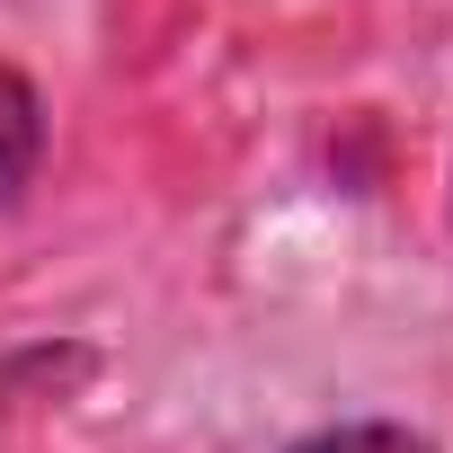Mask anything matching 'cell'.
I'll return each mask as SVG.
<instances>
[{"instance_id": "7a4b0ae2", "label": "cell", "mask_w": 453, "mask_h": 453, "mask_svg": "<svg viewBox=\"0 0 453 453\" xmlns=\"http://www.w3.org/2000/svg\"><path fill=\"white\" fill-rule=\"evenodd\" d=\"M294 453H435L418 426H400V418H347V426H320V435H303Z\"/></svg>"}, {"instance_id": "6da1fadb", "label": "cell", "mask_w": 453, "mask_h": 453, "mask_svg": "<svg viewBox=\"0 0 453 453\" xmlns=\"http://www.w3.org/2000/svg\"><path fill=\"white\" fill-rule=\"evenodd\" d=\"M36 160H45V107H36L27 72L0 63V213L36 187Z\"/></svg>"}]
</instances>
